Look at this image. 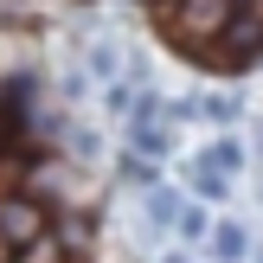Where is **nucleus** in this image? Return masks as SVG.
<instances>
[{
	"mask_svg": "<svg viewBox=\"0 0 263 263\" xmlns=\"http://www.w3.org/2000/svg\"><path fill=\"white\" fill-rule=\"evenodd\" d=\"M7 251H13V244H7V231H0V263H7Z\"/></svg>",
	"mask_w": 263,
	"mask_h": 263,
	"instance_id": "11",
	"label": "nucleus"
},
{
	"mask_svg": "<svg viewBox=\"0 0 263 263\" xmlns=\"http://www.w3.org/2000/svg\"><path fill=\"white\" fill-rule=\"evenodd\" d=\"M64 141H71L77 154H97V135H90V128H64Z\"/></svg>",
	"mask_w": 263,
	"mask_h": 263,
	"instance_id": "9",
	"label": "nucleus"
},
{
	"mask_svg": "<svg viewBox=\"0 0 263 263\" xmlns=\"http://www.w3.org/2000/svg\"><path fill=\"white\" fill-rule=\"evenodd\" d=\"M90 71L109 77V71H116V51H109V45H97V51H90Z\"/></svg>",
	"mask_w": 263,
	"mask_h": 263,
	"instance_id": "10",
	"label": "nucleus"
},
{
	"mask_svg": "<svg viewBox=\"0 0 263 263\" xmlns=\"http://www.w3.org/2000/svg\"><path fill=\"white\" fill-rule=\"evenodd\" d=\"M154 7L174 13V20H167V32H174L180 45H218L231 0H154Z\"/></svg>",
	"mask_w": 263,
	"mask_h": 263,
	"instance_id": "1",
	"label": "nucleus"
},
{
	"mask_svg": "<svg viewBox=\"0 0 263 263\" xmlns=\"http://www.w3.org/2000/svg\"><path fill=\"white\" fill-rule=\"evenodd\" d=\"M0 231H7L13 251L39 244V238H45V212H39V199H0Z\"/></svg>",
	"mask_w": 263,
	"mask_h": 263,
	"instance_id": "3",
	"label": "nucleus"
},
{
	"mask_svg": "<svg viewBox=\"0 0 263 263\" xmlns=\"http://www.w3.org/2000/svg\"><path fill=\"white\" fill-rule=\"evenodd\" d=\"M238 161H244V148H238V141H212V148H205L193 167H199V174H218V180H231V174H238Z\"/></svg>",
	"mask_w": 263,
	"mask_h": 263,
	"instance_id": "4",
	"label": "nucleus"
},
{
	"mask_svg": "<svg viewBox=\"0 0 263 263\" xmlns=\"http://www.w3.org/2000/svg\"><path fill=\"white\" fill-rule=\"evenodd\" d=\"M199 109L212 116V122H238V97H205Z\"/></svg>",
	"mask_w": 263,
	"mask_h": 263,
	"instance_id": "7",
	"label": "nucleus"
},
{
	"mask_svg": "<svg viewBox=\"0 0 263 263\" xmlns=\"http://www.w3.org/2000/svg\"><path fill=\"white\" fill-rule=\"evenodd\" d=\"M212 251L225 257V263H238L244 251H251V238H244V225H218V231H212Z\"/></svg>",
	"mask_w": 263,
	"mask_h": 263,
	"instance_id": "6",
	"label": "nucleus"
},
{
	"mask_svg": "<svg viewBox=\"0 0 263 263\" xmlns=\"http://www.w3.org/2000/svg\"><path fill=\"white\" fill-rule=\"evenodd\" d=\"M167 263H193V257H167Z\"/></svg>",
	"mask_w": 263,
	"mask_h": 263,
	"instance_id": "12",
	"label": "nucleus"
},
{
	"mask_svg": "<svg viewBox=\"0 0 263 263\" xmlns=\"http://www.w3.org/2000/svg\"><path fill=\"white\" fill-rule=\"evenodd\" d=\"M218 51H225V58H251V51H263V0H231L225 32H218Z\"/></svg>",
	"mask_w": 263,
	"mask_h": 263,
	"instance_id": "2",
	"label": "nucleus"
},
{
	"mask_svg": "<svg viewBox=\"0 0 263 263\" xmlns=\"http://www.w3.org/2000/svg\"><path fill=\"white\" fill-rule=\"evenodd\" d=\"M180 212H186V199H174L167 186H148V225H180Z\"/></svg>",
	"mask_w": 263,
	"mask_h": 263,
	"instance_id": "5",
	"label": "nucleus"
},
{
	"mask_svg": "<svg viewBox=\"0 0 263 263\" xmlns=\"http://www.w3.org/2000/svg\"><path fill=\"white\" fill-rule=\"evenodd\" d=\"M205 231H212V225H205V212H199V205H186V212H180V238H205Z\"/></svg>",
	"mask_w": 263,
	"mask_h": 263,
	"instance_id": "8",
	"label": "nucleus"
}]
</instances>
